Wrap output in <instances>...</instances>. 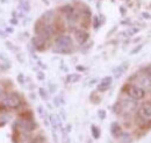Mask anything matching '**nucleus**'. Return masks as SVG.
<instances>
[{
	"label": "nucleus",
	"mask_w": 151,
	"mask_h": 143,
	"mask_svg": "<svg viewBox=\"0 0 151 143\" xmlns=\"http://www.w3.org/2000/svg\"><path fill=\"white\" fill-rule=\"evenodd\" d=\"M57 53H70L72 47V40L69 35L58 36L55 41Z\"/></svg>",
	"instance_id": "1"
},
{
	"label": "nucleus",
	"mask_w": 151,
	"mask_h": 143,
	"mask_svg": "<svg viewBox=\"0 0 151 143\" xmlns=\"http://www.w3.org/2000/svg\"><path fill=\"white\" fill-rule=\"evenodd\" d=\"M137 118L142 121V122H151V101L143 103L138 110H137Z\"/></svg>",
	"instance_id": "2"
},
{
	"label": "nucleus",
	"mask_w": 151,
	"mask_h": 143,
	"mask_svg": "<svg viewBox=\"0 0 151 143\" xmlns=\"http://www.w3.org/2000/svg\"><path fill=\"white\" fill-rule=\"evenodd\" d=\"M2 106L7 108H17L20 106L21 100H20L19 95L15 93H8L2 98Z\"/></svg>",
	"instance_id": "3"
},
{
	"label": "nucleus",
	"mask_w": 151,
	"mask_h": 143,
	"mask_svg": "<svg viewBox=\"0 0 151 143\" xmlns=\"http://www.w3.org/2000/svg\"><path fill=\"white\" fill-rule=\"evenodd\" d=\"M126 90H127V94L129 95V98L135 99V100H141L145 97V90H143L137 85H128Z\"/></svg>",
	"instance_id": "4"
},
{
	"label": "nucleus",
	"mask_w": 151,
	"mask_h": 143,
	"mask_svg": "<svg viewBox=\"0 0 151 143\" xmlns=\"http://www.w3.org/2000/svg\"><path fill=\"white\" fill-rule=\"evenodd\" d=\"M119 106H120V110H122L124 113H130L137 107V100L132 99V98L124 99V100H122L121 104H119Z\"/></svg>",
	"instance_id": "5"
},
{
	"label": "nucleus",
	"mask_w": 151,
	"mask_h": 143,
	"mask_svg": "<svg viewBox=\"0 0 151 143\" xmlns=\"http://www.w3.org/2000/svg\"><path fill=\"white\" fill-rule=\"evenodd\" d=\"M136 85L142 87L143 90L151 89V74H149V73L139 74L136 79Z\"/></svg>",
	"instance_id": "6"
},
{
	"label": "nucleus",
	"mask_w": 151,
	"mask_h": 143,
	"mask_svg": "<svg viewBox=\"0 0 151 143\" xmlns=\"http://www.w3.org/2000/svg\"><path fill=\"white\" fill-rule=\"evenodd\" d=\"M75 37L79 44H83L88 40V33L83 29H77L75 32Z\"/></svg>",
	"instance_id": "7"
},
{
	"label": "nucleus",
	"mask_w": 151,
	"mask_h": 143,
	"mask_svg": "<svg viewBox=\"0 0 151 143\" xmlns=\"http://www.w3.org/2000/svg\"><path fill=\"white\" fill-rule=\"evenodd\" d=\"M112 77H105L101 82H100V84L98 85V91H100V92H105V91H107V90L111 87V85H112Z\"/></svg>",
	"instance_id": "8"
},
{
	"label": "nucleus",
	"mask_w": 151,
	"mask_h": 143,
	"mask_svg": "<svg viewBox=\"0 0 151 143\" xmlns=\"http://www.w3.org/2000/svg\"><path fill=\"white\" fill-rule=\"evenodd\" d=\"M19 126L26 131H32L33 129L36 128V124L32 120H23V121H20Z\"/></svg>",
	"instance_id": "9"
},
{
	"label": "nucleus",
	"mask_w": 151,
	"mask_h": 143,
	"mask_svg": "<svg viewBox=\"0 0 151 143\" xmlns=\"http://www.w3.org/2000/svg\"><path fill=\"white\" fill-rule=\"evenodd\" d=\"M111 133H112V135H113L114 137H119L123 131H122V128H121V126L119 125L117 122H114V124H112V126H111Z\"/></svg>",
	"instance_id": "10"
},
{
	"label": "nucleus",
	"mask_w": 151,
	"mask_h": 143,
	"mask_svg": "<svg viewBox=\"0 0 151 143\" xmlns=\"http://www.w3.org/2000/svg\"><path fill=\"white\" fill-rule=\"evenodd\" d=\"M127 69H128V64L127 63H124V64H122V65H120V66H117L116 69H114V76L116 77V78H120L124 72L127 71Z\"/></svg>",
	"instance_id": "11"
},
{
	"label": "nucleus",
	"mask_w": 151,
	"mask_h": 143,
	"mask_svg": "<svg viewBox=\"0 0 151 143\" xmlns=\"http://www.w3.org/2000/svg\"><path fill=\"white\" fill-rule=\"evenodd\" d=\"M44 43H45V40H43V38L40 37V36H36V37L33 38V44H34V47H35L36 49H38V50H42V49H43Z\"/></svg>",
	"instance_id": "12"
},
{
	"label": "nucleus",
	"mask_w": 151,
	"mask_h": 143,
	"mask_svg": "<svg viewBox=\"0 0 151 143\" xmlns=\"http://www.w3.org/2000/svg\"><path fill=\"white\" fill-rule=\"evenodd\" d=\"M117 139H119V142L120 143H132V137L129 134H127V133H122Z\"/></svg>",
	"instance_id": "13"
},
{
	"label": "nucleus",
	"mask_w": 151,
	"mask_h": 143,
	"mask_svg": "<svg viewBox=\"0 0 151 143\" xmlns=\"http://www.w3.org/2000/svg\"><path fill=\"white\" fill-rule=\"evenodd\" d=\"M50 121H51V126H52L54 130H57L58 127L60 126V121L58 120V118L55 116V115H51V116H50Z\"/></svg>",
	"instance_id": "14"
},
{
	"label": "nucleus",
	"mask_w": 151,
	"mask_h": 143,
	"mask_svg": "<svg viewBox=\"0 0 151 143\" xmlns=\"http://www.w3.org/2000/svg\"><path fill=\"white\" fill-rule=\"evenodd\" d=\"M80 79V76L79 74H69L68 76V82L69 83H76Z\"/></svg>",
	"instance_id": "15"
},
{
	"label": "nucleus",
	"mask_w": 151,
	"mask_h": 143,
	"mask_svg": "<svg viewBox=\"0 0 151 143\" xmlns=\"http://www.w3.org/2000/svg\"><path fill=\"white\" fill-rule=\"evenodd\" d=\"M91 129H92V135H93V137H94V139H99V137H100L99 128H98V127H95V126H92V127H91Z\"/></svg>",
	"instance_id": "16"
},
{
	"label": "nucleus",
	"mask_w": 151,
	"mask_h": 143,
	"mask_svg": "<svg viewBox=\"0 0 151 143\" xmlns=\"http://www.w3.org/2000/svg\"><path fill=\"white\" fill-rule=\"evenodd\" d=\"M40 94H41V97H42L43 99H47V98H48V94H47V92H45V91H44L43 89L40 90Z\"/></svg>",
	"instance_id": "17"
},
{
	"label": "nucleus",
	"mask_w": 151,
	"mask_h": 143,
	"mask_svg": "<svg viewBox=\"0 0 151 143\" xmlns=\"http://www.w3.org/2000/svg\"><path fill=\"white\" fill-rule=\"evenodd\" d=\"M43 142H44V139L42 136H38V137H36L34 140V143H43Z\"/></svg>",
	"instance_id": "18"
},
{
	"label": "nucleus",
	"mask_w": 151,
	"mask_h": 143,
	"mask_svg": "<svg viewBox=\"0 0 151 143\" xmlns=\"http://www.w3.org/2000/svg\"><path fill=\"white\" fill-rule=\"evenodd\" d=\"M105 115H106V114H105V110H99V116H100L101 119H104Z\"/></svg>",
	"instance_id": "19"
},
{
	"label": "nucleus",
	"mask_w": 151,
	"mask_h": 143,
	"mask_svg": "<svg viewBox=\"0 0 151 143\" xmlns=\"http://www.w3.org/2000/svg\"><path fill=\"white\" fill-rule=\"evenodd\" d=\"M141 49H142V46H138V48H136L135 50H132V54H136V53H137V51H139Z\"/></svg>",
	"instance_id": "20"
},
{
	"label": "nucleus",
	"mask_w": 151,
	"mask_h": 143,
	"mask_svg": "<svg viewBox=\"0 0 151 143\" xmlns=\"http://www.w3.org/2000/svg\"><path fill=\"white\" fill-rule=\"evenodd\" d=\"M2 94H4V90H2V87L0 86V97H2Z\"/></svg>",
	"instance_id": "21"
},
{
	"label": "nucleus",
	"mask_w": 151,
	"mask_h": 143,
	"mask_svg": "<svg viewBox=\"0 0 151 143\" xmlns=\"http://www.w3.org/2000/svg\"><path fill=\"white\" fill-rule=\"evenodd\" d=\"M143 17H144V18H148V19L151 18L150 15H149V14H147V13H144V14H143Z\"/></svg>",
	"instance_id": "22"
}]
</instances>
